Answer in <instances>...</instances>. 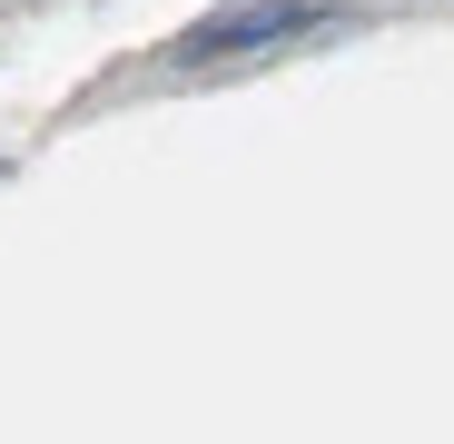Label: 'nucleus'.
<instances>
[{
	"mask_svg": "<svg viewBox=\"0 0 454 444\" xmlns=\"http://www.w3.org/2000/svg\"><path fill=\"white\" fill-rule=\"evenodd\" d=\"M336 20V0H247V11H217L178 40V59H238V50H267V40H296V30H317Z\"/></svg>",
	"mask_w": 454,
	"mask_h": 444,
	"instance_id": "f257e3e1",
	"label": "nucleus"
}]
</instances>
